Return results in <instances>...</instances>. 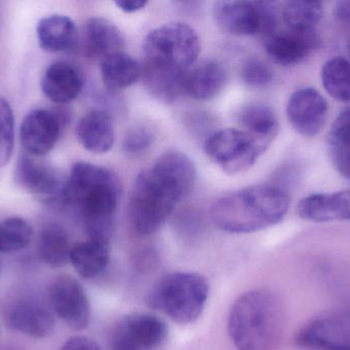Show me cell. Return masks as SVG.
<instances>
[{
    "label": "cell",
    "mask_w": 350,
    "mask_h": 350,
    "mask_svg": "<svg viewBox=\"0 0 350 350\" xmlns=\"http://www.w3.org/2000/svg\"><path fill=\"white\" fill-rule=\"evenodd\" d=\"M333 14L337 22L350 26V0H343L335 4Z\"/></svg>",
    "instance_id": "cell-35"
},
{
    "label": "cell",
    "mask_w": 350,
    "mask_h": 350,
    "mask_svg": "<svg viewBox=\"0 0 350 350\" xmlns=\"http://www.w3.org/2000/svg\"><path fill=\"white\" fill-rule=\"evenodd\" d=\"M243 82L251 88H263L273 82L271 68L258 59H249L243 64L241 70Z\"/></svg>",
    "instance_id": "cell-32"
},
{
    "label": "cell",
    "mask_w": 350,
    "mask_h": 350,
    "mask_svg": "<svg viewBox=\"0 0 350 350\" xmlns=\"http://www.w3.org/2000/svg\"><path fill=\"white\" fill-rule=\"evenodd\" d=\"M197 180L195 164L180 152L163 154L137 176L129 199V216L139 236L157 232Z\"/></svg>",
    "instance_id": "cell-1"
},
{
    "label": "cell",
    "mask_w": 350,
    "mask_h": 350,
    "mask_svg": "<svg viewBox=\"0 0 350 350\" xmlns=\"http://www.w3.org/2000/svg\"><path fill=\"white\" fill-rule=\"evenodd\" d=\"M14 178L16 184L31 195L53 203L63 199L68 177L55 166L25 153L18 158Z\"/></svg>",
    "instance_id": "cell-10"
},
{
    "label": "cell",
    "mask_w": 350,
    "mask_h": 350,
    "mask_svg": "<svg viewBox=\"0 0 350 350\" xmlns=\"http://www.w3.org/2000/svg\"><path fill=\"white\" fill-rule=\"evenodd\" d=\"M324 12L321 1H289L283 8V18L288 29L296 31L314 30Z\"/></svg>",
    "instance_id": "cell-29"
},
{
    "label": "cell",
    "mask_w": 350,
    "mask_h": 350,
    "mask_svg": "<svg viewBox=\"0 0 350 350\" xmlns=\"http://www.w3.org/2000/svg\"><path fill=\"white\" fill-rule=\"evenodd\" d=\"M296 343L304 350H350V312L317 318L298 333Z\"/></svg>",
    "instance_id": "cell-13"
},
{
    "label": "cell",
    "mask_w": 350,
    "mask_h": 350,
    "mask_svg": "<svg viewBox=\"0 0 350 350\" xmlns=\"http://www.w3.org/2000/svg\"><path fill=\"white\" fill-rule=\"evenodd\" d=\"M209 282L189 271L162 277L150 291L148 305L179 325L193 324L201 316L209 297Z\"/></svg>",
    "instance_id": "cell-6"
},
{
    "label": "cell",
    "mask_w": 350,
    "mask_h": 350,
    "mask_svg": "<svg viewBox=\"0 0 350 350\" xmlns=\"http://www.w3.org/2000/svg\"><path fill=\"white\" fill-rule=\"evenodd\" d=\"M283 304L269 289L243 294L230 308L228 331L238 350H271L284 329Z\"/></svg>",
    "instance_id": "cell-5"
},
{
    "label": "cell",
    "mask_w": 350,
    "mask_h": 350,
    "mask_svg": "<svg viewBox=\"0 0 350 350\" xmlns=\"http://www.w3.org/2000/svg\"><path fill=\"white\" fill-rule=\"evenodd\" d=\"M325 90L339 102H350V61L335 57L325 63L322 69Z\"/></svg>",
    "instance_id": "cell-28"
},
{
    "label": "cell",
    "mask_w": 350,
    "mask_h": 350,
    "mask_svg": "<svg viewBox=\"0 0 350 350\" xmlns=\"http://www.w3.org/2000/svg\"><path fill=\"white\" fill-rule=\"evenodd\" d=\"M197 32L181 22L154 29L144 42L142 77L148 92L164 103H172L183 92L187 74L199 57Z\"/></svg>",
    "instance_id": "cell-2"
},
{
    "label": "cell",
    "mask_w": 350,
    "mask_h": 350,
    "mask_svg": "<svg viewBox=\"0 0 350 350\" xmlns=\"http://www.w3.org/2000/svg\"><path fill=\"white\" fill-rule=\"evenodd\" d=\"M6 327L33 339H45L55 331L53 314L34 298L21 296L2 308Z\"/></svg>",
    "instance_id": "cell-12"
},
{
    "label": "cell",
    "mask_w": 350,
    "mask_h": 350,
    "mask_svg": "<svg viewBox=\"0 0 350 350\" xmlns=\"http://www.w3.org/2000/svg\"><path fill=\"white\" fill-rule=\"evenodd\" d=\"M61 127V121L55 112L46 109L31 110L21 125V144L27 154L40 158L53 149Z\"/></svg>",
    "instance_id": "cell-15"
},
{
    "label": "cell",
    "mask_w": 350,
    "mask_h": 350,
    "mask_svg": "<svg viewBox=\"0 0 350 350\" xmlns=\"http://www.w3.org/2000/svg\"><path fill=\"white\" fill-rule=\"evenodd\" d=\"M100 66L103 82L110 90L129 88L142 76L139 62L123 51L105 55L100 59Z\"/></svg>",
    "instance_id": "cell-23"
},
{
    "label": "cell",
    "mask_w": 350,
    "mask_h": 350,
    "mask_svg": "<svg viewBox=\"0 0 350 350\" xmlns=\"http://www.w3.org/2000/svg\"><path fill=\"white\" fill-rule=\"evenodd\" d=\"M320 39L316 30L296 31L287 29L275 31L265 37L267 55L284 66L301 63L312 51L318 49Z\"/></svg>",
    "instance_id": "cell-16"
},
{
    "label": "cell",
    "mask_w": 350,
    "mask_h": 350,
    "mask_svg": "<svg viewBox=\"0 0 350 350\" xmlns=\"http://www.w3.org/2000/svg\"><path fill=\"white\" fill-rule=\"evenodd\" d=\"M331 160L339 174L350 180V107L338 115L328 136Z\"/></svg>",
    "instance_id": "cell-27"
},
{
    "label": "cell",
    "mask_w": 350,
    "mask_h": 350,
    "mask_svg": "<svg viewBox=\"0 0 350 350\" xmlns=\"http://www.w3.org/2000/svg\"><path fill=\"white\" fill-rule=\"evenodd\" d=\"M226 82V70L219 63L204 62L187 74L183 92L196 100H210L221 92Z\"/></svg>",
    "instance_id": "cell-21"
},
{
    "label": "cell",
    "mask_w": 350,
    "mask_h": 350,
    "mask_svg": "<svg viewBox=\"0 0 350 350\" xmlns=\"http://www.w3.org/2000/svg\"><path fill=\"white\" fill-rule=\"evenodd\" d=\"M120 195V183L108 168L78 162L67 178L62 203L81 216L88 240L110 242Z\"/></svg>",
    "instance_id": "cell-3"
},
{
    "label": "cell",
    "mask_w": 350,
    "mask_h": 350,
    "mask_svg": "<svg viewBox=\"0 0 350 350\" xmlns=\"http://www.w3.org/2000/svg\"><path fill=\"white\" fill-rule=\"evenodd\" d=\"M86 49L94 57L102 59L105 55L122 51L124 37L116 25L103 18H92L86 22Z\"/></svg>",
    "instance_id": "cell-25"
},
{
    "label": "cell",
    "mask_w": 350,
    "mask_h": 350,
    "mask_svg": "<svg viewBox=\"0 0 350 350\" xmlns=\"http://www.w3.org/2000/svg\"><path fill=\"white\" fill-rule=\"evenodd\" d=\"M153 134L145 125H133L125 134L123 149L129 154H139L149 149Z\"/></svg>",
    "instance_id": "cell-33"
},
{
    "label": "cell",
    "mask_w": 350,
    "mask_h": 350,
    "mask_svg": "<svg viewBox=\"0 0 350 350\" xmlns=\"http://www.w3.org/2000/svg\"><path fill=\"white\" fill-rule=\"evenodd\" d=\"M61 350H102L100 345L94 339L90 337L84 336V335H76V336L70 337Z\"/></svg>",
    "instance_id": "cell-34"
},
{
    "label": "cell",
    "mask_w": 350,
    "mask_h": 350,
    "mask_svg": "<svg viewBox=\"0 0 350 350\" xmlns=\"http://www.w3.org/2000/svg\"><path fill=\"white\" fill-rule=\"evenodd\" d=\"M73 246L69 234L63 226L49 223L43 226L38 236L39 258L44 264L59 268L70 263V255Z\"/></svg>",
    "instance_id": "cell-24"
},
{
    "label": "cell",
    "mask_w": 350,
    "mask_h": 350,
    "mask_svg": "<svg viewBox=\"0 0 350 350\" xmlns=\"http://www.w3.org/2000/svg\"><path fill=\"white\" fill-rule=\"evenodd\" d=\"M115 4L123 12L131 14V12H137L143 10L147 5V1H143V0H119V1L115 2Z\"/></svg>",
    "instance_id": "cell-36"
},
{
    "label": "cell",
    "mask_w": 350,
    "mask_h": 350,
    "mask_svg": "<svg viewBox=\"0 0 350 350\" xmlns=\"http://www.w3.org/2000/svg\"><path fill=\"white\" fill-rule=\"evenodd\" d=\"M76 136L88 151L94 154L107 153L112 149L115 142L112 118L106 111H90L78 123Z\"/></svg>",
    "instance_id": "cell-19"
},
{
    "label": "cell",
    "mask_w": 350,
    "mask_h": 350,
    "mask_svg": "<svg viewBox=\"0 0 350 350\" xmlns=\"http://www.w3.org/2000/svg\"><path fill=\"white\" fill-rule=\"evenodd\" d=\"M290 197L273 185H254L218 199L210 216L219 229L252 234L280 223L287 215Z\"/></svg>",
    "instance_id": "cell-4"
},
{
    "label": "cell",
    "mask_w": 350,
    "mask_h": 350,
    "mask_svg": "<svg viewBox=\"0 0 350 350\" xmlns=\"http://www.w3.org/2000/svg\"><path fill=\"white\" fill-rule=\"evenodd\" d=\"M14 148V111L10 102L4 97H0V168L10 162Z\"/></svg>",
    "instance_id": "cell-31"
},
{
    "label": "cell",
    "mask_w": 350,
    "mask_h": 350,
    "mask_svg": "<svg viewBox=\"0 0 350 350\" xmlns=\"http://www.w3.org/2000/svg\"><path fill=\"white\" fill-rule=\"evenodd\" d=\"M167 337L168 328L161 318L133 314L119 321L113 329L110 350H159Z\"/></svg>",
    "instance_id": "cell-9"
},
{
    "label": "cell",
    "mask_w": 350,
    "mask_h": 350,
    "mask_svg": "<svg viewBox=\"0 0 350 350\" xmlns=\"http://www.w3.org/2000/svg\"><path fill=\"white\" fill-rule=\"evenodd\" d=\"M204 148L208 158L224 172L236 175L254 166L269 146L243 129L230 127L210 136Z\"/></svg>",
    "instance_id": "cell-7"
},
{
    "label": "cell",
    "mask_w": 350,
    "mask_h": 350,
    "mask_svg": "<svg viewBox=\"0 0 350 350\" xmlns=\"http://www.w3.org/2000/svg\"><path fill=\"white\" fill-rule=\"evenodd\" d=\"M51 310L69 328L83 331L90 323V299L83 286L74 277L59 275L53 279L49 288Z\"/></svg>",
    "instance_id": "cell-11"
},
{
    "label": "cell",
    "mask_w": 350,
    "mask_h": 350,
    "mask_svg": "<svg viewBox=\"0 0 350 350\" xmlns=\"http://www.w3.org/2000/svg\"><path fill=\"white\" fill-rule=\"evenodd\" d=\"M110 256V242L88 240L74 245L70 263L82 279H92L106 271Z\"/></svg>",
    "instance_id": "cell-22"
},
{
    "label": "cell",
    "mask_w": 350,
    "mask_h": 350,
    "mask_svg": "<svg viewBox=\"0 0 350 350\" xmlns=\"http://www.w3.org/2000/svg\"><path fill=\"white\" fill-rule=\"evenodd\" d=\"M33 228L22 217H8L0 221V253L12 254L28 248Z\"/></svg>",
    "instance_id": "cell-30"
},
{
    "label": "cell",
    "mask_w": 350,
    "mask_h": 350,
    "mask_svg": "<svg viewBox=\"0 0 350 350\" xmlns=\"http://www.w3.org/2000/svg\"><path fill=\"white\" fill-rule=\"evenodd\" d=\"M328 104L319 90L300 88L290 97L287 116L292 127L304 137H314L324 129Z\"/></svg>",
    "instance_id": "cell-14"
},
{
    "label": "cell",
    "mask_w": 350,
    "mask_h": 350,
    "mask_svg": "<svg viewBox=\"0 0 350 350\" xmlns=\"http://www.w3.org/2000/svg\"><path fill=\"white\" fill-rule=\"evenodd\" d=\"M213 16L221 30L236 36L267 37L277 31L278 14L271 2L218 1Z\"/></svg>",
    "instance_id": "cell-8"
},
{
    "label": "cell",
    "mask_w": 350,
    "mask_h": 350,
    "mask_svg": "<svg viewBox=\"0 0 350 350\" xmlns=\"http://www.w3.org/2000/svg\"><path fill=\"white\" fill-rule=\"evenodd\" d=\"M241 129L250 134L265 145H271L279 133V123L271 107L252 103L241 109L238 115Z\"/></svg>",
    "instance_id": "cell-26"
},
{
    "label": "cell",
    "mask_w": 350,
    "mask_h": 350,
    "mask_svg": "<svg viewBox=\"0 0 350 350\" xmlns=\"http://www.w3.org/2000/svg\"><path fill=\"white\" fill-rule=\"evenodd\" d=\"M37 39L47 53L72 51L78 42V29L74 21L64 14H51L39 21Z\"/></svg>",
    "instance_id": "cell-20"
},
{
    "label": "cell",
    "mask_w": 350,
    "mask_h": 350,
    "mask_svg": "<svg viewBox=\"0 0 350 350\" xmlns=\"http://www.w3.org/2000/svg\"><path fill=\"white\" fill-rule=\"evenodd\" d=\"M349 55H350V43H349Z\"/></svg>",
    "instance_id": "cell-37"
},
{
    "label": "cell",
    "mask_w": 350,
    "mask_h": 350,
    "mask_svg": "<svg viewBox=\"0 0 350 350\" xmlns=\"http://www.w3.org/2000/svg\"><path fill=\"white\" fill-rule=\"evenodd\" d=\"M297 215L306 221H350V190L312 195L297 205Z\"/></svg>",
    "instance_id": "cell-18"
},
{
    "label": "cell",
    "mask_w": 350,
    "mask_h": 350,
    "mask_svg": "<svg viewBox=\"0 0 350 350\" xmlns=\"http://www.w3.org/2000/svg\"><path fill=\"white\" fill-rule=\"evenodd\" d=\"M84 86V76L75 64L57 61L43 73L41 90L51 102L67 104L75 100Z\"/></svg>",
    "instance_id": "cell-17"
}]
</instances>
